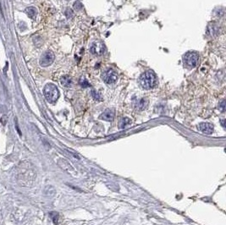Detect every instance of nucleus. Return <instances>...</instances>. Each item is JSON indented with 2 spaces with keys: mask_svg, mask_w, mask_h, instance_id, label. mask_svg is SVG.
Here are the masks:
<instances>
[{
  "mask_svg": "<svg viewBox=\"0 0 226 225\" xmlns=\"http://www.w3.org/2000/svg\"><path fill=\"white\" fill-rule=\"evenodd\" d=\"M156 75L152 71H147L141 75L139 83L142 89L150 90L156 85Z\"/></svg>",
  "mask_w": 226,
  "mask_h": 225,
  "instance_id": "obj_1",
  "label": "nucleus"
},
{
  "mask_svg": "<svg viewBox=\"0 0 226 225\" xmlns=\"http://www.w3.org/2000/svg\"><path fill=\"white\" fill-rule=\"evenodd\" d=\"M43 94L45 98L50 103H55L59 97V92L55 85L48 83L43 89Z\"/></svg>",
  "mask_w": 226,
  "mask_h": 225,
  "instance_id": "obj_2",
  "label": "nucleus"
},
{
  "mask_svg": "<svg viewBox=\"0 0 226 225\" xmlns=\"http://www.w3.org/2000/svg\"><path fill=\"white\" fill-rule=\"evenodd\" d=\"M184 63L188 68H195L197 65L199 61V56L197 53L194 52H188L183 57Z\"/></svg>",
  "mask_w": 226,
  "mask_h": 225,
  "instance_id": "obj_3",
  "label": "nucleus"
},
{
  "mask_svg": "<svg viewBox=\"0 0 226 225\" xmlns=\"http://www.w3.org/2000/svg\"><path fill=\"white\" fill-rule=\"evenodd\" d=\"M102 79L107 84H114L118 81V73L113 69H108L102 72Z\"/></svg>",
  "mask_w": 226,
  "mask_h": 225,
  "instance_id": "obj_4",
  "label": "nucleus"
},
{
  "mask_svg": "<svg viewBox=\"0 0 226 225\" xmlns=\"http://www.w3.org/2000/svg\"><path fill=\"white\" fill-rule=\"evenodd\" d=\"M90 52L93 54V55H97V56H101L103 53H105V45L104 43L101 41H96V42H92L90 48Z\"/></svg>",
  "mask_w": 226,
  "mask_h": 225,
  "instance_id": "obj_5",
  "label": "nucleus"
},
{
  "mask_svg": "<svg viewBox=\"0 0 226 225\" xmlns=\"http://www.w3.org/2000/svg\"><path fill=\"white\" fill-rule=\"evenodd\" d=\"M54 59H55V57H54V54H53V52L47 51L41 56L39 63H40V65L42 67H48L53 63Z\"/></svg>",
  "mask_w": 226,
  "mask_h": 225,
  "instance_id": "obj_6",
  "label": "nucleus"
},
{
  "mask_svg": "<svg viewBox=\"0 0 226 225\" xmlns=\"http://www.w3.org/2000/svg\"><path fill=\"white\" fill-rule=\"evenodd\" d=\"M114 116H115V112L113 109H107L101 114L100 118L106 121H113Z\"/></svg>",
  "mask_w": 226,
  "mask_h": 225,
  "instance_id": "obj_7",
  "label": "nucleus"
},
{
  "mask_svg": "<svg viewBox=\"0 0 226 225\" xmlns=\"http://www.w3.org/2000/svg\"><path fill=\"white\" fill-rule=\"evenodd\" d=\"M198 129L201 130L202 133L210 135L213 131V126L209 123H201L198 126Z\"/></svg>",
  "mask_w": 226,
  "mask_h": 225,
  "instance_id": "obj_8",
  "label": "nucleus"
},
{
  "mask_svg": "<svg viewBox=\"0 0 226 225\" xmlns=\"http://www.w3.org/2000/svg\"><path fill=\"white\" fill-rule=\"evenodd\" d=\"M60 82H61V85L64 86V87H71V85H72V81H71V78L68 75H64L62 76L61 79H60Z\"/></svg>",
  "mask_w": 226,
  "mask_h": 225,
  "instance_id": "obj_9",
  "label": "nucleus"
},
{
  "mask_svg": "<svg viewBox=\"0 0 226 225\" xmlns=\"http://www.w3.org/2000/svg\"><path fill=\"white\" fill-rule=\"evenodd\" d=\"M25 11V13H26V14H27L31 19H32V20H34V19L36 17V15H37V10H36V9L34 7L26 8Z\"/></svg>",
  "mask_w": 226,
  "mask_h": 225,
  "instance_id": "obj_10",
  "label": "nucleus"
},
{
  "mask_svg": "<svg viewBox=\"0 0 226 225\" xmlns=\"http://www.w3.org/2000/svg\"><path fill=\"white\" fill-rule=\"evenodd\" d=\"M148 105V102L146 100V99H141V100H139L137 102H136V109H139V110H143V109H145L147 107Z\"/></svg>",
  "mask_w": 226,
  "mask_h": 225,
  "instance_id": "obj_11",
  "label": "nucleus"
},
{
  "mask_svg": "<svg viewBox=\"0 0 226 225\" xmlns=\"http://www.w3.org/2000/svg\"><path fill=\"white\" fill-rule=\"evenodd\" d=\"M208 32L210 35L212 36H215L218 34V32H219V27L218 25H215V24H212V25H209V27H208Z\"/></svg>",
  "mask_w": 226,
  "mask_h": 225,
  "instance_id": "obj_12",
  "label": "nucleus"
},
{
  "mask_svg": "<svg viewBox=\"0 0 226 225\" xmlns=\"http://www.w3.org/2000/svg\"><path fill=\"white\" fill-rule=\"evenodd\" d=\"M131 120H130L129 118H124V119H122V120H120V128H121V129H124L127 125L131 124Z\"/></svg>",
  "mask_w": 226,
  "mask_h": 225,
  "instance_id": "obj_13",
  "label": "nucleus"
},
{
  "mask_svg": "<svg viewBox=\"0 0 226 225\" xmlns=\"http://www.w3.org/2000/svg\"><path fill=\"white\" fill-rule=\"evenodd\" d=\"M91 94H92V97L93 98L95 99L96 101H101L102 100V97H101V96L99 95L98 92H96L95 90H92V92H91Z\"/></svg>",
  "mask_w": 226,
  "mask_h": 225,
  "instance_id": "obj_14",
  "label": "nucleus"
},
{
  "mask_svg": "<svg viewBox=\"0 0 226 225\" xmlns=\"http://www.w3.org/2000/svg\"><path fill=\"white\" fill-rule=\"evenodd\" d=\"M80 84H81V86L83 88H86V87H88V86H90V84H89L88 81H86L85 78H83V77L81 79V81H80Z\"/></svg>",
  "mask_w": 226,
  "mask_h": 225,
  "instance_id": "obj_15",
  "label": "nucleus"
},
{
  "mask_svg": "<svg viewBox=\"0 0 226 225\" xmlns=\"http://www.w3.org/2000/svg\"><path fill=\"white\" fill-rule=\"evenodd\" d=\"M65 15L67 18H72L74 16V13H73V10H71V9H67L65 10Z\"/></svg>",
  "mask_w": 226,
  "mask_h": 225,
  "instance_id": "obj_16",
  "label": "nucleus"
},
{
  "mask_svg": "<svg viewBox=\"0 0 226 225\" xmlns=\"http://www.w3.org/2000/svg\"><path fill=\"white\" fill-rule=\"evenodd\" d=\"M75 4H74V7L76 10H80L82 9V4H81L79 1H78V2H75Z\"/></svg>",
  "mask_w": 226,
  "mask_h": 225,
  "instance_id": "obj_17",
  "label": "nucleus"
},
{
  "mask_svg": "<svg viewBox=\"0 0 226 225\" xmlns=\"http://www.w3.org/2000/svg\"><path fill=\"white\" fill-rule=\"evenodd\" d=\"M222 112H224V110H225V101L224 100H223L221 103H219V108Z\"/></svg>",
  "mask_w": 226,
  "mask_h": 225,
  "instance_id": "obj_18",
  "label": "nucleus"
}]
</instances>
